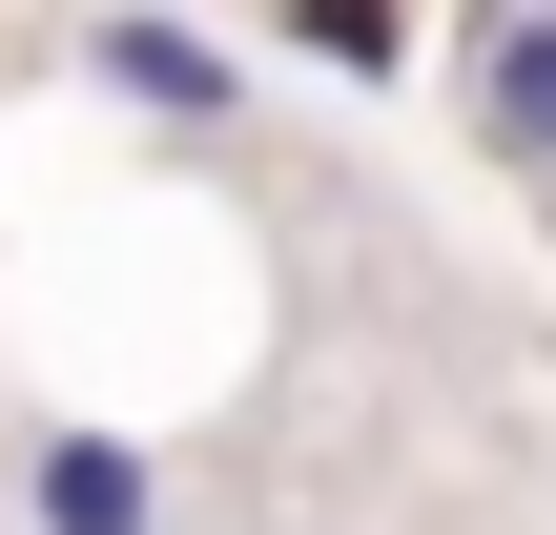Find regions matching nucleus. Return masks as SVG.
Here are the masks:
<instances>
[{"mask_svg":"<svg viewBox=\"0 0 556 535\" xmlns=\"http://www.w3.org/2000/svg\"><path fill=\"white\" fill-rule=\"evenodd\" d=\"M83 82H103V103H165V124H227V103H248V62L186 41V21H83Z\"/></svg>","mask_w":556,"mask_h":535,"instance_id":"nucleus-2","label":"nucleus"},{"mask_svg":"<svg viewBox=\"0 0 556 535\" xmlns=\"http://www.w3.org/2000/svg\"><path fill=\"white\" fill-rule=\"evenodd\" d=\"M21 535H165V454H144V433H103V412L21 433Z\"/></svg>","mask_w":556,"mask_h":535,"instance_id":"nucleus-1","label":"nucleus"},{"mask_svg":"<svg viewBox=\"0 0 556 535\" xmlns=\"http://www.w3.org/2000/svg\"><path fill=\"white\" fill-rule=\"evenodd\" d=\"M475 144L556 165V21H475Z\"/></svg>","mask_w":556,"mask_h":535,"instance_id":"nucleus-3","label":"nucleus"}]
</instances>
